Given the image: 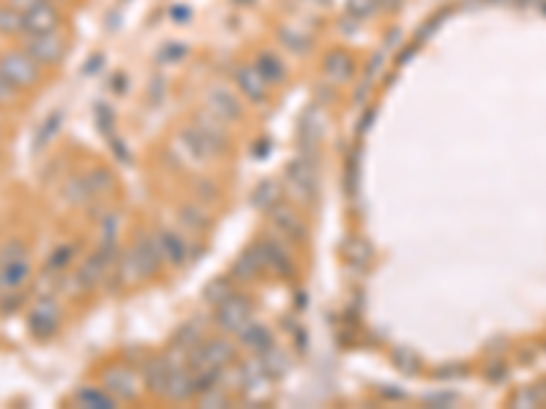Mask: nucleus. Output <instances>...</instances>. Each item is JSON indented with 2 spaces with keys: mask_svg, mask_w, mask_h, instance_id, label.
<instances>
[]
</instances>
